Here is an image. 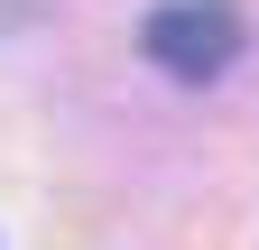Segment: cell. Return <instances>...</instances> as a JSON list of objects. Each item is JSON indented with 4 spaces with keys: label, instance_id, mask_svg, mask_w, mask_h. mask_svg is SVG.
<instances>
[{
    "label": "cell",
    "instance_id": "obj_1",
    "mask_svg": "<svg viewBox=\"0 0 259 250\" xmlns=\"http://www.w3.org/2000/svg\"><path fill=\"white\" fill-rule=\"evenodd\" d=\"M241 37H250V28H241L232 0H157L148 28H139L148 65H157V74H176V84H213V74H232Z\"/></svg>",
    "mask_w": 259,
    "mask_h": 250
}]
</instances>
